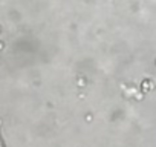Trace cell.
Returning a JSON list of instances; mask_svg holds the SVG:
<instances>
[{"mask_svg":"<svg viewBox=\"0 0 156 147\" xmlns=\"http://www.w3.org/2000/svg\"><path fill=\"white\" fill-rule=\"evenodd\" d=\"M0 147H3V145H2V139H0Z\"/></svg>","mask_w":156,"mask_h":147,"instance_id":"6da1fadb","label":"cell"}]
</instances>
